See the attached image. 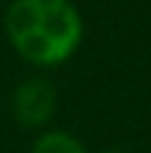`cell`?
Returning <instances> with one entry per match:
<instances>
[{
  "label": "cell",
  "mask_w": 151,
  "mask_h": 153,
  "mask_svg": "<svg viewBox=\"0 0 151 153\" xmlns=\"http://www.w3.org/2000/svg\"><path fill=\"white\" fill-rule=\"evenodd\" d=\"M108 153H121V151H108Z\"/></svg>",
  "instance_id": "4"
},
{
  "label": "cell",
  "mask_w": 151,
  "mask_h": 153,
  "mask_svg": "<svg viewBox=\"0 0 151 153\" xmlns=\"http://www.w3.org/2000/svg\"><path fill=\"white\" fill-rule=\"evenodd\" d=\"M33 153H86V148L76 141L73 136L63 131H50L38 138Z\"/></svg>",
  "instance_id": "3"
},
{
  "label": "cell",
  "mask_w": 151,
  "mask_h": 153,
  "mask_svg": "<svg viewBox=\"0 0 151 153\" xmlns=\"http://www.w3.org/2000/svg\"><path fill=\"white\" fill-rule=\"evenodd\" d=\"M5 30L25 60L53 68L78 50L83 20L71 0H13Z\"/></svg>",
  "instance_id": "1"
},
{
  "label": "cell",
  "mask_w": 151,
  "mask_h": 153,
  "mask_svg": "<svg viewBox=\"0 0 151 153\" xmlns=\"http://www.w3.org/2000/svg\"><path fill=\"white\" fill-rule=\"evenodd\" d=\"M13 105H15V116L23 126H40L53 116L55 91L40 78L25 80L23 85H18Z\"/></svg>",
  "instance_id": "2"
}]
</instances>
